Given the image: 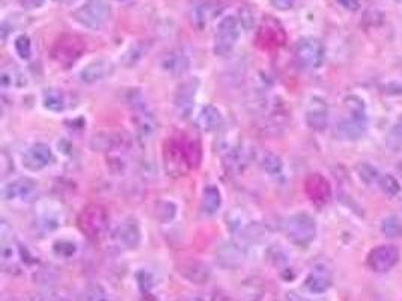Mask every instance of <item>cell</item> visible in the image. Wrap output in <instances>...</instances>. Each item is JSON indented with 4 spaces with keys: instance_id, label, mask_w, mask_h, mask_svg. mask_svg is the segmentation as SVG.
Masks as SVG:
<instances>
[{
    "instance_id": "6da1fadb",
    "label": "cell",
    "mask_w": 402,
    "mask_h": 301,
    "mask_svg": "<svg viewBox=\"0 0 402 301\" xmlns=\"http://www.w3.org/2000/svg\"><path fill=\"white\" fill-rule=\"evenodd\" d=\"M345 115L338 122V135L347 140L360 139L367 127L366 104L360 97L348 95L343 99Z\"/></svg>"
},
{
    "instance_id": "7a4b0ae2",
    "label": "cell",
    "mask_w": 402,
    "mask_h": 301,
    "mask_svg": "<svg viewBox=\"0 0 402 301\" xmlns=\"http://www.w3.org/2000/svg\"><path fill=\"white\" fill-rule=\"evenodd\" d=\"M77 226L87 238L98 240L102 238L109 228V213L107 209L99 204H89L77 217Z\"/></svg>"
},
{
    "instance_id": "3957f363",
    "label": "cell",
    "mask_w": 402,
    "mask_h": 301,
    "mask_svg": "<svg viewBox=\"0 0 402 301\" xmlns=\"http://www.w3.org/2000/svg\"><path fill=\"white\" fill-rule=\"evenodd\" d=\"M288 240L298 247H307L317 237V223L307 213H297L285 221Z\"/></svg>"
},
{
    "instance_id": "277c9868",
    "label": "cell",
    "mask_w": 402,
    "mask_h": 301,
    "mask_svg": "<svg viewBox=\"0 0 402 301\" xmlns=\"http://www.w3.org/2000/svg\"><path fill=\"white\" fill-rule=\"evenodd\" d=\"M111 9L106 0H87L73 13V18L77 23L91 30L103 29L109 23Z\"/></svg>"
},
{
    "instance_id": "5b68a950",
    "label": "cell",
    "mask_w": 402,
    "mask_h": 301,
    "mask_svg": "<svg viewBox=\"0 0 402 301\" xmlns=\"http://www.w3.org/2000/svg\"><path fill=\"white\" fill-rule=\"evenodd\" d=\"M86 42L82 37L65 33L58 41L54 42L51 49V58L56 63H59L63 68H70L85 54Z\"/></svg>"
},
{
    "instance_id": "8992f818",
    "label": "cell",
    "mask_w": 402,
    "mask_h": 301,
    "mask_svg": "<svg viewBox=\"0 0 402 301\" xmlns=\"http://www.w3.org/2000/svg\"><path fill=\"white\" fill-rule=\"evenodd\" d=\"M163 163L166 173L172 178L185 176L190 171H192L184 148V139L171 137L164 143Z\"/></svg>"
},
{
    "instance_id": "52a82bcc",
    "label": "cell",
    "mask_w": 402,
    "mask_h": 301,
    "mask_svg": "<svg viewBox=\"0 0 402 301\" xmlns=\"http://www.w3.org/2000/svg\"><path fill=\"white\" fill-rule=\"evenodd\" d=\"M286 42V32L281 21L277 18L267 16L262 18L255 37L256 47L264 51H274L282 49Z\"/></svg>"
},
{
    "instance_id": "ba28073f",
    "label": "cell",
    "mask_w": 402,
    "mask_h": 301,
    "mask_svg": "<svg viewBox=\"0 0 402 301\" xmlns=\"http://www.w3.org/2000/svg\"><path fill=\"white\" fill-rule=\"evenodd\" d=\"M324 44L319 38L315 37H303L296 44L294 56L300 66L306 70H317L324 62Z\"/></svg>"
},
{
    "instance_id": "9c48e42d",
    "label": "cell",
    "mask_w": 402,
    "mask_h": 301,
    "mask_svg": "<svg viewBox=\"0 0 402 301\" xmlns=\"http://www.w3.org/2000/svg\"><path fill=\"white\" fill-rule=\"evenodd\" d=\"M240 21L233 16H226L219 21L214 39V53L217 56H226L233 50L240 38Z\"/></svg>"
},
{
    "instance_id": "30bf717a",
    "label": "cell",
    "mask_w": 402,
    "mask_h": 301,
    "mask_svg": "<svg viewBox=\"0 0 402 301\" xmlns=\"http://www.w3.org/2000/svg\"><path fill=\"white\" fill-rule=\"evenodd\" d=\"M128 103L133 110L131 122L134 128H136L138 135L143 139L150 137L157 125H155V119L151 113V110L148 109L147 103H145V98L142 97L140 92H131V98L128 99Z\"/></svg>"
},
{
    "instance_id": "8fae6325",
    "label": "cell",
    "mask_w": 402,
    "mask_h": 301,
    "mask_svg": "<svg viewBox=\"0 0 402 301\" xmlns=\"http://www.w3.org/2000/svg\"><path fill=\"white\" fill-rule=\"evenodd\" d=\"M38 184L30 178H17L4 187V199L14 204H32L38 199Z\"/></svg>"
},
{
    "instance_id": "7c38bea8",
    "label": "cell",
    "mask_w": 402,
    "mask_h": 301,
    "mask_svg": "<svg viewBox=\"0 0 402 301\" xmlns=\"http://www.w3.org/2000/svg\"><path fill=\"white\" fill-rule=\"evenodd\" d=\"M399 261V252L392 244H382L374 247L366 258V264L374 273H387Z\"/></svg>"
},
{
    "instance_id": "4fadbf2b",
    "label": "cell",
    "mask_w": 402,
    "mask_h": 301,
    "mask_svg": "<svg viewBox=\"0 0 402 301\" xmlns=\"http://www.w3.org/2000/svg\"><path fill=\"white\" fill-rule=\"evenodd\" d=\"M199 89V80L192 79L183 82L175 94V113L180 119H188L193 113L196 95Z\"/></svg>"
},
{
    "instance_id": "5bb4252c",
    "label": "cell",
    "mask_w": 402,
    "mask_h": 301,
    "mask_svg": "<svg viewBox=\"0 0 402 301\" xmlns=\"http://www.w3.org/2000/svg\"><path fill=\"white\" fill-rule=\"evenodd\" d=\"M306 124L310 130L314 131H324L329 125V104L324 98L315 95L309 99L307 107H306Z\"/></svg>"
},
{
    "instance_id": "9a60e30c",
    "label": "cell",
    "mask_w": 402,
    "mask_h": 301,
    "mask_svg": "<svg viewBox=\"0 0 402 301\" xmlns=\"http://www.w3.org/2000/svg\"><path fill=\"white\" fill-rule=\"evenodd\" d=\"M114 238L119 247L126 250H134L139 247L140 240H142V232L140 226L136 219L128 217L122 223H119V226L116 228Z\"/></svg>"
},
{
    "instance_id": "2e32d148",
    "label": "cell",
    "mask_w": 402,
    "mask_h": 301,
    "mask_svg": "<svg viewBox=\"0 0 402 301\" xmlns=\"http://www.w3.org/2000/svg\"><path fill=\"white\" fill-rule=\"evenodd\" d=\"M53 161H54L53 151L46 143L32 145V147L28 148L26 152L23 154V166L32 172L46 169V167L50 166Z\"/></svg>"
},
{
    "instance_id": "e0dca14e",
    "label": "cell",
    "mask_w": 402,
    "mask_h": 301,
    "mask_svg": "<svg viewBox=\"0 0 402 301\" xmlns=\"http://www.w3.org/2000/svg\"><path fill=\"white\" fill-rule=\"evenodd\" d=\"M305 193L317 205L329 202L331 196V187L329 180L321 173H310L305 180Z\"/></svg>"
},
{
    "instance_id": "ac0fdd59",
    "label": "cell",
    "mask_w": 402,
    "mask_h": 301,
    "mask_svg": "<svg viewBox=\"0 0 402 301\" xmlns=\"http://www.w3.org/2000/svg\"><path fill=\"white\" fill-rule=\"evenodd\" d=\"M331 285H333L331 271L329 270V266L324 264L315 265L305 278L306 291L315 295L326 294L331 288Z\"/></svg>"
},
{
    "instance_id": "d6986e66",
    "label": "cell",
    "mask_w": 402,
    "mask_h": 301,
    "mask_svg": "<svg viewBox=\"0 0 402 301\" xmlns=\"http://www.w3.org/2000/svg\"><path fill=\"white\" fill-rule=\"evenodd\" d=\"M216 258L223 269L236 270L244 262V258H245L244 246L237 242H229V241L223 242L216 250Z\"/></svg>"
},
{
    "instance_id": "ffe728a7",
    "label": "cell",
    "mask_w": 402,
    "mask_h": 301,
    "mask_svg": "<svg viewBox=\"0 0 402 301\" xmlns=\"http://www.w3.org/2000/svg\"><path fill=\"white\" fill-rule=\"evenodd\" d=\"M115 66L107 59H98L94 61L80 71V80L86 85H95L103 82L114 74Z\"/></svg>"
},
{
    "instance_id": "44dd1931",
    "label": "cell",
    "mask_w": 402,
    "mask_h": 301,
    "mask_svg": "<svg viewBox=\"0 0 402 301\" xmlns=\"http://www.w3.org/2000/svg\"><path fill=\"white\" fill-rule=\"evenodd\" d=\"M270 228L265 223L261 221H252L244 225L240 231V244L241 246H258V244H262L270 237Z\"/></svg>"
},
{
    "instance_id": "7402d4cb",
    "label": "cell",
    "mask_w": 402,
    "mask_h": 301,
    "mask_svg": "<svg viewBox=\"0 0 402 301\" xmlns=\"http://www.w3.org/2000/svg\"><path fill=\"white\" fill-rule=\"evenodd\" d=\"M178 273L183 276L185 281L195 285H205L211 278V270L209 266L200 261H185L180 266H178Z\"/></svg>"
},
{
    "instance_id": "603a6c76",
    "label": "cell",
    "mask_w": 402,
    "mask_h": 301,
    "mask_svg": "<svg viewBox=\"0 0 402 301\" xmlns=\"http://www.w3.org/2000/svg\"><path fill=\"white\" fill-rule=\"evenodd\" d=\"M63 221V209L62 207L53 202H46L39 207L38 213V225L42 231L51 232L62 226Z\"/></svg>"
},
{
    "instance_id": "cb8c5ba5",
    "label": "cell",
    "mask_w": 402,
    "mask_h": 301,
    "mask_svg": "<svg viewBox=\"0 0 402 301\" xmlns=\"http://www.w3.org/2000/svg\"><path fill=\"white\" fill-rule=\"evenodd\" d=\"M196 122H197V127L202 131L214 133L223 127V124H225V119H223L221 111L217 107L207 104L200 109Z\"/></svg>"
},
{
    "instance_id": "d4e9b609",
    "label": "cell",
    "mask_w": 402,
    "mask_h": 301,
    "mask_svg": "<svg viewBox=\"0 0 402 301\" xmlns=\"http://www.w3.org/2000/svg\"><path fill=\"white\" fill-rule=\"evenodd\" d=\"M160 66L167 74L183 75L190 68V58L184 51H171L162 59Z\"/></svg>"
},
{
    "instance_id": "484cf974",
    "label": "cell",
    "mask_w": 402,
    "mask_h": 301,
    "mask_svg": "<svg viewBox=\"0 0 402 301\" xmlns=\"http://www.w3.org/2000/svg\"><path fill=\"white\" fill-rule=\"evenodd\" d=\"M260 166L264 173H267L270 178H273L274 181H279L281 178H284V161L282 159L279 157L277 154L274 152H264L261 155V160H260Z\"/></svg>"
},
{
    "instance_id": "4316f807",
    "label": "cell",
    "mask_w": 402,
    "mask_h": 301,
    "mask_svg": "<svg viewBox=\"0 0 402 301\" xmlns=\"http://www.w3.org/2000/svg\"><path fill=\"white\" fill-rule=\"evenodd\" d=\"M28 85L26 75L17 65H6L0 73V86L4 89H18Z\"/></svg>"
},
{
    "instance_id": "83f0119b",
    "label": "cell",
    "mask_w": 402,
    "mask_h": 301,
    "mask_svg": "<svg viewBox=\"0 0 402 301\" xmlns=\"http://www.w3.org/2000/svg\"><path fill=\"white\" fill-rule=\"evenodd\" d=\"M122 139L111 133H97L91 139V148L98 152H111L119 148Z\"/></svg>"
},
{
    "instance_id": "f1b7e54d",
    "label": "cell",
    "mask_w": 402,
    "mask_h": 301,
    "mask_svg": "<svg viewBox=\"0 0 402 301\" xmlns=\"http://www.w3.org/2000/svg\"><path fill=\"white\" fill-rule=\"evenodd\" d=\"M221 207V195L220 190L214 185L205 187L202 193V209L207 216H214Z\"/></svg>"
},
{
    "instance_id": "f546056e",
    "label": "cell",
    "mask_w": 402,
    "mask_h": 301,
    "mask_svg": "<svg viewBox=\"0 0 402 301\" xmlns=\"http://www.w3.org/2000/svg\"><path fill=\"white\" fill-rule=\"evenodd\" d=\"M216 8L211 4H200L192 9V23L196 29H204L208 21L216 16Z\"/></svg>"
},
{
    "instance_id": "4dcf8cb0",
    "label": "cell",
    "mask_w": 402,
    "mask_h": 301,
    "mask_svg": "<svg viewBox=\"0 0 402 301\" xmlns=\"http://www.w3.org/2000/svg\"><path fill=\"white\" fill-rule=\"evenodd\" d=\"M42 103L44 107L50 111H56V113H59V111L65 110L66 102H65V95L59 89H47L46 92H44L42 97Z\"/></svg>"
},
{
    "instance_id": "1f68e13d",
    "label": "cell",
    "mask_w": 402,
    "mask_h": 301,
    "mask_svg": "<svg viewBox=\"0 0 402 301\" xmlns=\"http://www.w3.org/2000/svg\"><path fill=\"white\" fill-rule=\"evenodd\" d=\"M386 147L392 152H402V118H399L386 136Z\"/></svg>"
},
{
    "instance_id": "d6a6232c",
    "label": "cell",
    "mask_w": 402,
    "mask_h": 301,
    "mask_svg": "<svg viewBox=\"0 0 402 301\" xmlns=\"http://www.w3.org/2000/svg\"><path fill=\"white\" fill-rule=\"evenodd\" d=\"M382 232L387 238L402 237V217L392 214L382 221Z\"/></svg>"
},
{
    "instance_id": "836d02e7",
    "label": "cell",
    "mask_w": 402,
    "mask_h": 301,
    "mask_svg": "<svg viewBox=\"0 0 402 301\" xmlns=\"http://www.w3.org/2000/svg\"><path fill=\"white\" fill-rule=\"evenodd\" d=\"M184 148H185L190 167H192V169H196V167H199L200 164V160H202V148H200L199 140L184 139Z\"/></svg>"
},
{
    "instance_id": "e575fe53",
    "label": "cell",
    "mask_w": 402,
    "mask_h": 301,
    "mask_svg": "<svg viewBox=\"0 0 402 301\" xmlns=\"http://www.w3.org/2000/svg\"><path fill=\"white\" fill-rule=\"evenodd\" d=\"M357 173H359L360 180L366 185H374V184L378 185L379 178H382V173H379V171L375 169V167L370 163H362V164L357 166Z\"/></svg>"
},
{
    "instance_id": "d590c367",
    "label": "cell",
    "mask_w": 402,
    "mask_h": 301,
    "mask_svg": "<svg viewBox=\"0 0 402 301\" xmlns=\"http://www.w3.org/2000/svg\"><path fill=\"white\" fill-rule=\"evenodd\" d=\"M378 187L382 188V192L389 197H395L401 192L399 181L394 175H389V173H382V178H379V181H378Z\"/></svg>"
},
{
    "instance_id": "8d00e7d4",
    "label": "cell",
    "mask_w": 402,
    "mask_h": 301,
    "mask_svg": "<svg viewBox=\"0 0 402 301\" xmlns=\"http://www.w3.org/2000/svg\"><path fill=\"white\" fill-rule=\"evenodd\" d=\"M145 51H147V49H145L143 44H134V46H131L126 53L124 56H122V65L127 66V68H131V66L136 65L142 58H143V54Z\"/></svg>"
},
{
    "instance_id": "74e56055",
    "label": "cell",
    "mask_w": 402,
    "mask_h": 301,
    "mask_svg": "<svg viewBox=\"0 0 402 301\" xmlns=\"http://www.w3.org/2000/svg\"><path fill=\"white\" fill-rule=\"evenodd\" d=\"M83 301H110V298L104 286H102L99 283H94L86 288Z\"/></svg>"
},
{
    "instance_id": "f35d334b",
    "label": "cell",
    "mask_w": 402,
    "mask_h": 301,
    "mask_svg": "<svg viewBox=\"0 0 402 301\" xmlns=\"http://www.w3.org/2000/svg\"><path fill=\"white\" fill-rule=\"evenodd\" d=\"M176 216V205L171 200H162L157 205V217L162 223H169Z\"/></svg>"
},
{
    "instance_id": "ab89813d",
    "label": "cell",
    "mask_w": 402,
    "mask_h": 301,
    "mask_svg": "<svg viewBox=\"0 0 402 301\" xmlns=\"http://www.w3.org/2000/svg\"><path fill=\"white\" fill-rule=\"evenodd\" d=\"M14 47H16V51L18 54V58L20 59H23V61H28L30 58V54H32V44H30V39L28 35H20L16 38V42H14Z\"/></svg>"
},
{
    "instance_id": "60d3db41",
    "label": "cell",
    "mask_w": 402,
    "mask_h": 301,
    "mask_svg": "<svg viewBox=\"0 0 402 301\" xmlns=\"http://www.w3.org/2000/svg\"><path fill=\"white\" fill-rule=\"evenodd\" d=\"M53 250L58 256H62V258H70V256L75 253L77 246L71 241H58V242H54Z\"/></svg>"
},
{
    "instance_id": "b9f144b4",
    "label": "cell",
    "mask_w": 402,
    "mask_h": 301,
    "mask_svg": "<svg viewBox=\"0 0 402 301\" xmlns=\"http://www.w3.org/2000/svg\"><path fill=\"white\" fill-rule=\"evenodd\" d=\"M138 282H139L142 293H150L151 289L154 288V277L145 270L138 273Z\"/></svg>"
},
{
    "instance_id": "7bdbcfd3",
    "label": "cell",
    "mask_w": 402,
    "mask_h": 301,
    "mask_svg": "<svg viewBox=\"0 0 402 301\" xmlns=\"http://www.w3.org/2000/svg\"><path fill=\"white\" fill-rule=\"evenodd\" d=\"M240 14H241V18L238 20L240 21V25L244 26L245 29H250L252 25L255 23V16L250 13L249 9H244V11H240Z\"/></svg>"
},
{
    "instance_id": "ee69618b",
    "label": "cell",
    "mask_w": 402,
    "mask_h": 301,
    "mask_svg": "<svg viewBox=\"0 0 402 301\" xmlns=\"http://www.w3.org/2000/svg\"><path fill=\"white\" fill-rule=\"evenodd\" d=\"M270 4L279 11H289L294 8L296 0H270Z\"/></svg>"
},
{
    "instance_id": "f6af8a7d",
    "label": "cell",
    "mask_w": 402,
    "mask_h": 301,
    "mask_svg": "<svg viewBox=\"0 0 402 301\" xmlns=\"http://www.w3.org/2000/svg\"><path fill=\"white\" fill-rule=\"evenodd\" d=\"M336 2L342 8H345L347 11H351V13H354V11L360 8V0H336Z\"/></svg>"
},
{
    "instance_id": "bcb514c9",
    "label": "cell",
    "mask_w": 402,
    "mask_h": 301,
    "mask_svg": "<svg viewBox=\"0 0 402 301\" xmlns=\"http://www.w3.org/2000/svg\"><path fill=\"white\" fill-rule=\"evenodd\" d=\"M18 2L25 9H38L46 4V0H18Z\"/></svg>"
},
{
    "instance_id": "7dc6e473",
    "label": "cell",
    "mask_w": 402,
    "mask_h": 301,
    "mask_svg": "<svg viewBox=\"0 0 402 301\" xmlns=\"http://www.w3.org/2000/svg\"><path fill=\"white\" fill-rule=\"evenodd\" d=\"M286 301H318V300H310V298H306L303 295L297 294L296 291H291V293L286 294Z\"/></svg>"
},
{
    "instance_id": "c3c4849f",
    "label": "cell",
    "mask_w": 402,
    "mask_h": 301,
    "mask_svg": "<svg viewBox=\"0 0 402 301\" xmlns=\"http://www.w3.org/2000/svg\"><path fill=\"white\" fill-rule=\"evenodd\" d=\"M255 301H276V300L270 295H258L255 298Z\"/></svg>"
},
{
    "instance_id": "681fc988",
    "label": "cell",
    "mask_w": 402,
    "mask_h": 301,
    "mask_svg": "<svg viewBox=\"0 0 402 301\" xmlns=\"http://www.w3.org/2000/svg\"><path fill=\"white\" fill-rule=\"evenodd\" d=\"M39 301H68V300L63 298V297H47V298H42Z\"/></svg>"
}]
</instances>
